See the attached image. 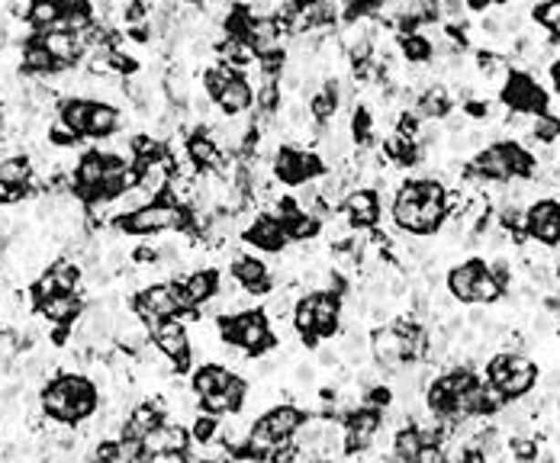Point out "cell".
Listing matches in <instances>:
<instances>
[{"instance_id": "obj_39", "label": "cell", "mask_w": 560, "mask_h": 463, "mask_svg": "<svg viewBox=\"0 0 560 463\" xmlns=\"http://www.w3.org/2000/svg\"><path fill=\"white\" fill-rule=\"evenodd\" d=\"M412 463H448V457H444L441 444H429V448L419 450V457Z\"/></svg>"}, {"instance_id": "obj_19", "label": "cell", "mask_w": 560, "mask_h": 463, "mask_svg": "<svg viewBox=\"0 0 560 463\" xmlns=\"http://www.w3.org/2000/svg\"><path fill=\"white\" fill-rule=\"evenodd\" d=\"M412 109H416L422 119H448L454 109L451 90L444 87V84H429V87L416 97V107Z\"/></svg>"}, {"instance_id": "obj_24", "label": "cell", "mask_w": 560, "mask_h": 463, "mask_svg": "<svg viewBox=\"0 0 560 463\" xmlns=\"http://www.w3.org/2000/svg\"><path fill=\"white\" fill-rule=\"evenodd\" d=\"M39 313L52 325H68V322H75L81 315V300H78V293H55L39 303Z\"/></svg>"}, {"instance_id": "obj_18", "label": "cell", "mask_w": 560, "mask_h": 463, "mask_svg": "<svg viewBox=\"0 0 560 463\" xmlns=\"http://www.w3.org/2000/svg\"><path fill=\"white\" fill-rule=\"evenodd\" d=\"M483 271H486V261H480V258H471V261H464V264L451 267V271H448V293L461 303H473V290H477V280Z\"/></svg>"}, {"instance_id": "obj_38", "label": "cell", "mask_w": 560, "mask_h": 463, "mask_svg": "<svg viewBox=\"0 0 560 463\" xmlns=\"http://www.w3.org/2000/svg\"><path fill=\"white\" fill-rule=\"evenodd\" d=\"M509 454H513V460H519V463H534L538 460V441L528 435H513V441H509Z\"/></svg>"}, {"instance_id": "obj_13", "label": "cell", "mask_w": 560, "mask_h": 463, "mask_svg": "<svg viewBox=\"0 0 560 463\" xmlns=\"http://www.w3.org/2000/svg\"><path fill=\"white\" fill-rule=\"evenodd\" d=\"M534 380H538V367H534V361H528L525 355H513V351H509V374L496 389L506 396V402L522 399V396L532 393Z\"/></svg>"}, {"instance_id": "obj_12", "label": "cell", "mask_w": 560, "mask_h": 463, "mask_svg": "<svg viewBox=\"0 0 560 463\" xmlns=\"http://www.w3.org/2000/svg\"><path fill=\"white\" fill-rule=\"evenodd\" d=\"M39 42L46 46V52L52 55V62L58 68H71V65L81 62L84 42L68 29H46V33H39Z\"/></svg>"}, {"instance_id": "obj_34", "label": "cell", "mask_w": 560, "mask_h": 463, "mask_svg": "<svg viewBox=\"0 0 560 463\" xmlns=\"http://www.w3.org/2000/svg\"><path fill=\"white\" fill-rule=\"evenodd\" d=\"M532 139L538 145H551L560 139V116L554 113H538L532 119Z\"/></svg>"}, {"instance_id": "obj_25", "label": "cell", "mask_w": 560, "mask_h": 463, "mask_svg": "<svg viewBox=\"0 0 560 463\" xmlns=\"http://www.w3.org/2000/svg\"><path fill=\"white\" fill-rule=\"evenodd\" d=\"M119 119H123V116H119L117 107L94 100V109H90V119H88V139L107 142L109 136H117L119 132Z\"/></svg>"}, {"instance_id": "obj_9", "label": "cell", "mask_w": 560, "mask_h": 463, "mask_svg": "<svg viewBox=\"0 0 560 463\" xmlns=\"http://www.w3.org/2000/svg\"><path fill=\"white\" fill-rule=\"evenodd\" d=\"M193 437L187 435V428H181V425H168L161 422L155 431H151L149 437L142 441V454L145 457H184L187 448H191Z\"/></svg>"}, {"instance_id": "obj_20", "label": "cell", "mask_w": 560, "mask_h": 463, "mask_svg": "<svg viewBox=\"0 0 560 463\" xmlns=\"http://www.w3.org/2000/svg\"><path fill=\"white\" fill-rule=\"evenodd\" d=\"M261 422L271 428L274 437H280V441H290V437L296 435V428L303 425V412L300 406H271V409L261 416Z\"/></svg>"}, {"instance_id": "obj_14", "label": "cell", "mask_w": 560, "mask_h": 463, "mask_svg": "<svg viewBox=\"0 0 560 463\" xmlns=\"http://www.w3.org/2000/svg\"><path fill=\"white\" fill-rule=\"evenodd\" d=\"M161 416H164V406L161 402H142L136 409L126 416L123 422V431H119V441H139L142 444L151 431L161 425Z\"/></svg>"}, {"instance_id": "obj_29", "label": "cell", "mask_w": 560, "mask_h": 463, "mask_svg": "<svg viewBox=\"0 0 560 463\" xmlns=\"http://www.w3.org/2000/svg\"><path fill=\"white\" fill-rule=\"evenodd\" d=\"M219 58H223V65H229V68H252V65H258V55L252 52V46H248L245 39H239V36H226V39L219 42Z\"/></svg>"}, {"instance_id": "obj_2", "label": "cell", "mask_w": 560, "mask_h": 463, "mask_svg": "<svg viewBox=\"0 0 560 463\" xmlns=\"http://www.w3.org/2000/svg\"><path fill=\"white\" fill-rule=\"evenodd\" d=\"M117 229L123 235H161V232H187L191 229V212L184 206H174L158 197L155 203L117 219Z\"/></svg>"}, {"instance_id": "obj_16", "label": "cell", "mask_w": 560, "mask_h": 463, "mask_svg": "<svg viewBox=\"0 0 560 463\" xmlns=\"http://www.w3.org/2000/svg\"><path fill=\"white\" fill-rule=\"evenodd\" d=\"M245 242L261 248V252H284L290 239H287V229H284L274 216H258L245 229Z\"/></svg>"}, {"instance_id": "obj_23", "label": "cell", "mask_w": 560, "mask_h": 463, "mask_svg": "<svg viewBox=\"0 0 560 463\" xmlns=\"http://www.w3.org/2000/svg\"><path fill=\"white\" fill-rule=\"evenodd\" d=\"M90 109H94V100H90V97H68V100H62V107H58V123L81 139V136H88Z\"/></svg>"}, {"instance_id": "obj_42", "label": "cell", "mask_w": 560, "mask_h": 463, "mask_svg": "<svg viewBox=\"0 0 560 463\" xmlns=\"http://www.w3.org/2000/svg\"><path fill=\"white\" fill-rule=\"evenodd\" d=\"M203 463H213V460H203Z\"/></svg>"}, {"instance_id": "obj_8", "label": "cell", "mask_w": 560, "mask_h": 463, "mask_svg": "<svg viewBox=\"0 0 560 463\" xmlns=\"http://www.w3.org/2000/svg\"><path fill=\"white\" fill-rule=\"evenodd\" d=\"M151 341L178 370H184L191 364V332L178 319H164L161 325L151 328Z\"/></svg>"}, {"instance_id": "obj_17", "label": "cell", "mask_w": 560, "mask_h": 463, "mask_svg": "<svg viewBox=\"0 0 560 463\" xmlns=\"http://www.w3.org/2000/svg\"><path fill=\"white\" fill-rule=\"evenodd\" d=\"M254 103V90L252 84L245 81V75L242 71H235L233 81L223 87V94L216 97V107L223 109V116H245L248 109H252Z\"/></svg>"}, {"instance_id": "obj_3", "label": "cell", "mask_w": 560, "mask_h": 463, "mask_svg": "<svg viewBox=\"0 0 560 463\" xmlns=\"http://www.w3.org/2000/svg\"><path fill=\"white\" fill-rule=\"evenodd\" d=\"M219 334L233 347H242L245 355H261L274 345L271 322L264 313H239V315H223L219 319Z\"/></svg>"}, {"instance_id": "obj_26", "label": "cell", "mask_w": 560, "mask_h": 463, "mask_svg": "<svg viewBox=\"0 0 560 463\" xmlns=\"http://www.w3.org/2000/svg\"><path fill=\"white\" fill-rule=\"evenodd\" d=\"M187 155H191V161L197 164L200 170H216L219 161H223V151H219V145L210 139V132H193L191 139H187Z\"/></svg>"}, {"instance_id": "obj_7", "label": "cell", "mask_w": 560, "mask_h": 463, "mask_svg": "<svg viewBox=\"0 0 560 463\" xmlns=\"http://www.w3.org/2000/svg\"><path fill=\"white\" fill-rule=\"evenodd\" d=\"M383 428V412L361 406L345 418V441H348V454H364V450L374 448L377 435Z\"/></svg>"}, {"instance_id": "obj_36", "label": "cell", "mask_w": 560, "mask_h": 463, "mask_svg": "<svg viewBox=\"0 0 560 463\" xmlns=\"http://www.w3.org/2000/svg\"><path fill=\"white\" fill-rule=\"evenodd\" d=\"M503 293H506V286L499 283L490 273V267H486L477 280V290H473V303H496V300H503Z\"/></svg>"}, {"instance_id": "obj_1", "label": "cell", "mask_w": 560, "mask_h": 463, "mask_svg": "<svg viewBox=\"0 0 560 463\" xmlns=\"http://www.w3.org/2000/svg\"><path fill=\"white\" fill-rule=\"evenodd\" d=\"M448 219V187L435 178H416L397 187L393 222L410 235H431Z\"/></svg>"}, {"instance_id": "obj_37", "label": "cell", "mask_w": 560, "mask_h": 463, "mask_svg": "<svg viewBox=\"0 0 560 463\" xmlns=\"http://www.w3.org/2000/svg\"><path fill=\"white\" fill-rule=\"evenodd\" d=\"M191 437L197 444H213V441H216V437H219V416H210V412H203V416L193 418Z\"/></svg>"}, {"instance_id": "obj_10", "label": "cell", "mask_w": 560, "mask_h": 463, "mask_svg": "<svg viewBox=\"0 0 560 463\" xmlns=\"http://www.w3.org/2000/svg\"><path fill=\"white\" fill-rule=\"evenodd\" d=\"M342 212L351 229H374L380 222V193L377 190H351L342 200Z\"/></svg>"}, {"instance_id": "obj_15", "label": "cell", "mask_w": 560, "mask_h": 463, "mask_svg": "<svg viewBox=\"0 0 560 463\" xmlns=\"http://www.w3.org/2000/svg\"><path fill=\"white\" fill-rule=\"evenodd\" d=\"M229 273L239 280L242 286L248 290V296H261L271 290V273L267 267L261 264L258 258H248V254H235L233 264H229Z\"/></svg>"}, {"instance_id": "obj_11", "label": "cell", "mask_w": 560, "mask_h": 463, "mask_svg": "<svg viewBox=\"0 0 560 463\" xmlns=\"http://www.w3.org/2000/svg\"><path fill=\"white\" fill-rule=\"evenodd\" d=\"M370 355H374V361L380 364L387 374L403 370V364H406L403 334H399L397 328H377V332L370 334Z\"/></svg>"}, {"instance_id": "obj_6", "label": "cell", "mask_w": 560, "mask_h": 463, "mask_svg": "<svg viewBox=\"0 0 560 463\" xmlns=\"http://www.w3.org/2000/svg\"><path fill=\"white\" fill-rule=\"evenodd\" d=\"M525 235L541 245H560V203L557 200H534L525 210Z\"/></svg>"}, {"instance_id": "obj_35", "label": "cell", "mask_w": 560, "mask_h": 463, "mask_svg": "<svg viewBox=\"0 0 560 463\" xmlns=\"http://www.w3.org/2000/svg\"><path fill=\"white\" fill-rule=\"evenodd\" d=\"M532 16L538 26H544L547 33L560 42V0H544V4H538Z\"/></svg>"}, {"instance_id": "obj_41", "label": "cell", "mask_w": 560, "mask_h": 463, "mask_svg": "<svg viewBox=\"0 0 560 463\" xmlns=\"http://www.w3.org/2000/svg\"><path fill=\"white\" fill-rule=\"evenodd\" d=\"M306 4H316V7H338V0H306Z\"/></svg>"}, {"instance_id": "obj_32", "label": "cell", "mask_w": 560, "mask_h": 463, "mask_svg": "<svg viewBox=\"0 0 560 463\" xmlns=\"http://www.w3.org/2000/svg\"><path fill=\"white\" fill-rule=\"evenodd\" d=\"M48 280H52V286L58 290V293H75L78 283H81V267L75 264V261H55L52 267H48Z\"/></svg>"}, {"instance_id": "obj_27", "label": "cell", "mask_w": 560, "mask_h": 463, "mask_svg": "<svg viewBox=\"0 0 560 463\" xmlns=\"http://www.w3.org/2000/svg\"><path fill=\"white\" fill-rule=\"evenodd\" d=\"M383 155H387V161L399 164V168H412V164L422 161V151H419L416 139H406L399 132L383 139Z\"/></svg>"}, {"instance_id": "obj_21", "label": "cell", "mask_w": 560, "mask_h": 463, "mask_svg": "<svg viewBox=\"0 0 560 463\" xmlns=\"http://www.w3.org/2000/svg\"><path fill=\"white\" fill-rule=\"evenodd\" d=\"M20 71L29 77H48L52 71H58V65L52 62V55L46 52V46L39 42V36L23 42L20 48Z\"/></svg>"}, {"instance_id": "obj_33", "label": "cell", "mask_w": 560, "mask_h": 463, "mask_svg": "<svg viewBox=\"0 0 560 463\" xmlns=\"http://www.w3.org/2000/svg\"><path fill=\"white\" fill-rule=\"evenodd\" d=\"M425 444H422V435H419L416 428H412V425H403V428L397 431V435H393V454L399 457V460H406V463H412L419 457V450H422Z\"/></svg>"}, {"instance_id": "obj_31", "label": "cell", "mask_w": 560, "mask_h": 463, "mask_svg": "<svg viewBox=\"0 0 560 463\" xmlns=\"http://www.w3.org/2000/svg\"><path fill=\"white\" fill-rule=\"evenodd\" d=\"M161 90L164 97H168V103L171 107H184V103H191V77H187L184 68H171L168 75L161 77Z\"/></svg>"}, {"instance_id": "obj_40", "label": "cell", "mask_w": 560, "mask_h": 463, "mask_svg": "<svg viewBox=\"0 0 560 463\" xmlns=\"http://www.w3.org/2000/svg\"><path fill=\"white\" fill-rule=\"evenodd\" d=\"M551 81H554V90L560 94V58L557 62H551Z\"/></svg>"}, {"instance_id": "obj_4", "label": "cell", "mask_w": 560, "mask_h": 463, "mask_svg": "<svg viewBox=\"0 0 560 463\" xmlns=\"http://www.w3.org/2000/svg\"><path fill=\"white\" fill-rule=\"evenodd\" d=\"M499 103L509 113H528V116L547 113V94L538 87V81L528 71H513L509 75V81L499 90Z\"/></svg>"}, {"instance_id": "obj_5", "label": "cell", "mask_w": 560, "mask_h": 463, "mask_svg": "<svg viewBox=\"0 0 560 463\" xmlns=\"http://www.w3.org/2000/svg\"><path fill=\"white\" fill-rule=\"evenodd\" d=\"M136 315L149 325V332L155 325H161L164 319H178L181 306H178V296H174V286L171 283L145 286L142 293L136 296Z\"/></svg>"}, {"instance_id": "obj_28", "label": "cell", "mask_w": 560, "mask_h": 463, "mask_svg": "<svg viewBox=\"0 0 560 463\" xmlns=\"http://www.w3.org/2000/svg\"><path fill=\"white\" fill-rule=\"evenodd\" d=\"M233 380L235 374L229 367H223V364H203L193 374V389H197V396H210V393H219V389H226Z\"/></svg>"}, {"instance_id": "obj_22", "label": "cell", "mask_w": 560, "mask_h": 463, "mask_svg": "<svg viewBox=\"0 0 560 463\" xmlns=\"http://www.w3.org/2000/svg\"><path fill=\"white\" fill-rule=\"evenodd\" d=\"M33 161L23 155H7L0 161V184L7 187V190H16L26 197L29 193V184H33Z\"/></svg>"}, {"instance_id": "obj_30", "label": "cell", "mask_w": 560, "mask_h": 463, "mask_svg": "<svg viewBox=\"0 0 560 463\" xmlns=\"http://www.w3.org/2000/svg\"><path fill=\"white\" fill-rule=\"evenodd\" d=\"M397 48L403 52V58L410 65H425L435 58V46L425 39L422 33H410V36H399L397 39Z\"/></svg>"}]
</instances>
